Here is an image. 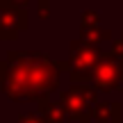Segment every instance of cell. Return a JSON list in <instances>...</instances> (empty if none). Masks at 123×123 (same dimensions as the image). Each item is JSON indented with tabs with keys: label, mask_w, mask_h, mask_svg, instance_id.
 <instances>
[{
	"label": "cell",
	"mask_w": 123,
	"mask_h": 123,
	"mask_svg": "<svg viewBox=\"0 0 123 123\" xmlns=\"http://www.w3.org/2000/svg\"><path fill=\"white\" fill-rule=\"evenodd\" d=\"M2 91L16 103H41L48 100L59 87L57 59L39 50H9Z\"/></svg>",
	"instance_id": "1"
},
{
	"label": "cell",
	"mask_w": 123,
	"mask_h": 123,
	"mask_svg": "<svg viewBox=\"0 0 123 123\" xmlns=\"http://www.w3.org/2000/svg\"><path fill=\"white\" fill-rule=\"evenodd\" d=\"M98 103V93L89 84H71L66 91L59 93V105L66 114V121L89 123L91 107Z\"/></svg>",
	"instance_id": "2"
},
{
	"label": "cell",
	"mask_w": 123,
	"mask_h": 123,
	"mask_svg": "<svg viewBox=\"0 0 123 123\" xmlns=\"http://www.w3.org/2000/svg\"><path fill=\"white\" fill-rule=\"evenodd\" d=\"M103 50L96 46H87L82 41H71L68 43V78L73 84H89L93 66L100 62Z\"/></svg>",
	"instance_id": "3"
},
{
	"label": "cell",
	"mask_w": 123,
	"mask_h": 123,
	"mask_svg": "<svg viewBox=\"0 0 123 123\" xmlns=\"http://www.w3.org/2000/svg\"><path fill=\"white\" fill-rule=\"evenodd\" d=\"M89 87L96 93H112L123 91V62H116L110 53L103 50V57L93 66Z\"/></svg>",
	"instance_id": "4"
},
{
	"label": "cell",
	"mask_w": 123,
	"mask_h": 123,
	"mask_svg": "<svg viewBox=\"0 0 123 123\" xmlns=\"http://www.w3.org/2000/svg\"><path fill=\"white\" fill-rule=\"evenodd\" d=\"M0 23L16 32H23L30 27L27 21V9L16 5L14 0H0Z\"/></svg>",
	"instance_id": "5"
},
{
	"label": "cell",
	"mask_w": 123,
	"mask_h": 123,
	"mask_svg": "<svg viewBox=\"0 0 123 123\" xmlns=\"http://www.w3.org/2000/svg\"><path fill=\"white\" fill-rule=\"evenodd\" d=\"M121 119H123L121 103H100L98 100L96 105L91 107V121H98V123H121Z\"/></svg>",
	"instance_id": "6"
},
{
	"label": "cell",
	"mask_w": 123,
	"mask_h": 123,
	"mask_svg": "<svg viewBox=\"0 0 123 123\" xmlns=\"http://www.w3.org/2000/svg\"><path fill=\"white\" fill-rule=\"evenodd\" d=\"M37 105H39L37 114L43 119V123H68L59 103H53V100L48 98V100H41V103H37Z\"/></svg>",
	"instance_id": "7"
},
{
	"label": "cell",
	"mask_w": 123,
	"mask_h": 123,
	"mask_svg": "<svg viewBox=\"0 0 123 123\" xmlns=\"http://www.w3.org/2000/svg\"><path fill=\"white\" fill-rule=\"evenodd\" d=\"M80 41L87 46H100L103 41H112V32L105 30L100 25H89V27H80Z\"/></svg>",
	"instance_id": "8"
},
{
	"label": "cell",
	"mask_w": 123,
	"mask_h": 123,
	"mask_svg": "<svg viewBox=\"0 0 123 123\" xmlns=\"http://www.w3.org/2000/svg\"><path fill=\"white\" fill-rule=\"evenodd\" d=\"M89 25H100V14L93 12V9H89V12L82 14V23H80V27H89Z\"/></svg>",
	"instance_id": "9"
},
{
	"label": "cell",
	"mask_w": 123,
	"mask_h": 123,
	"mask_svg": "<svg viewBox=\"0 0 123 123\" xmlns=\"http://www.w3.org/2000/svg\"><path fill=\"white\" fill-rule=\"evenodd\" d=\"M110 55H112L116 62H123V32L119 34V39L112 41V50H110Z\"/></svg>",
	"instance_id": "10"
},
{
	"label": "cell",
	"mask_w": 123,
	"mask_h": 123,
	"mask_svg": "<svg viewBox=\"0 0 123 123\" xmlns=\"http://www.w3.org/2000/svg\"><path fill=\"white\" fill-rule=\"evenodd\" d=\"M16 123H43V119L37 112H27V114H18Z\"/></svg>",
	"instance_id": "11"
},
{
	"label": "cell",
	"mask_w": 123,
	"mask_h": 123,
	"mask_svg": "<svg viewBox=\"0 0 123 123\" xmlns=\"http://www.w3.org/2000/svg\"><path fill=\"white\" fill-rule=\"evenodd\" d=\"M50 16V0H39V18H48Z\"/></svg>",
	"instance_id": "12"
},
{
	"label": "cell",
	"mask_w": 123,
	"mask_h": 123,
	"mask_svg": "<svg viewBox=\"0 0 123 123\" xmlns=\"http://www.w3.org/2000/svg\"><path fill=\"white\" fill-rule=\"evenodd\" d=\"M5 71H7V64H5V59H0V87H2V80H5Z\"/></svg>",
	"instance_id": "13"
},
{
	"label": "cell",
	"mask_w": 123,
	"mask_h": 123,
	"mask_svg": "<svg viewBox=\"0 0 123 123\" xmlns=\"http://www.w3.org/2000/svg\"><path fill=\"white\" fill-rule=\"evenodd\" d=\"M14 2H16V5H21V7H27L32 0H14Z\"/></svg>",
	"instance_id": "14"
}]
</instances>
